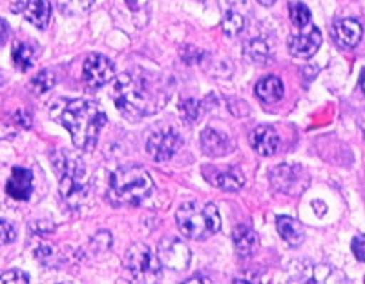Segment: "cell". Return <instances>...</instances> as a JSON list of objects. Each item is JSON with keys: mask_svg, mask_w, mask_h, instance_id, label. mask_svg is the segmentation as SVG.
Here are the masks:
<instances>
[{"mask_svg": "<svg viewBox=\"0 0 365 284\" xmlns=\"http://www.w3.org/2000/svg\"><path fill=\"white\" fill-rule=\"evenodd\" d=\"M110 97L123 115L139 120L161 112L170 100L172 91L163 78L143 70H130L113 78Z\"/></svg>", "mask_w": 365, "mask_h": 284, "instance_id": "1", "label": "cell"}, {"mask_svg": "<svg viewBox=\"0 0 365 284\" xmlns=\"http://www.w3.org/2000/svg\"><path fill=\"white\" fill-rule=\"evenodd\" d=\"M179 112H181L182 119H185L187 124L197 122L201 117V102H197L195 99L182 100L181 106H179Z\"/></svg>", "mask_w": 365, "mask_h": 284, "instance_id": "27", "label": "cell"}, {"mask_svg": "<svg viewBox=\"0 0 365 284\" xmlns=\"http://www.w3.org/2000/svg\"><path fill=\"white\" fill-rule=\"evenodd\" d=\"M175 221L182 235L194 241L208 239L221 228L220 211L212 202H205V204L197 201L182 202L175 214Z\"/></svg>", "mask_w": 365, "mask_h": 284, "instance_id": "5", "label": "cell"}, {"mask_svg": "<svg viewBox=\"0 0 365 284\" xmlns=\"http://www.w3.org/2000/svg\"><path fill=\"white\" fill-rule=\"evenodd\" d=\"M353 253L358 261L365 263V235H356L353 239Z\"/></svg>", "mask_w": 365, "mask_h": 284, "instance_id": "33", "label": "cell"}, {"mask_svg": "<svg viewBox=\"0 0 365 284\" xmlns=\"http://www.w3.org/2000/svg\"><path fill=\"white\" fill-rule=\"evenodd\" d=\"M2 84H4V77L0 75V86H2Z\"/></svg>", "mask_w": 365, "mask_h": 284, "instance_id": "40", "label": "cell"}, {"mask_svg": "<svg viewBox=\"0 0 365 284\" xmlns=\"http://www.w3.org/2000/svg\"><path fill=\"white\" fill-rule=\"evenodd\" d=\"M34 191V173L26 168H13L6 184V194L15 201H28Z\"/></svg>", "mask_w": 365, "mask_h": 284, "instance_id": "13", "label": "cell"}, {"mask_svg": "<svg viewBox=\"0 0 365 284\" xmlns=\"http://www.w3.org/2000/svg\"><path fill=\"white\" fill-rule=\"evenodd\" d=\"M17 122L21 124V126H24V128H29V126H31V117H29V113H26V112H19Z\"/></svg>", "mask_w": 365, "mask_h": 284, "instance_id": "35", "label": "cell"}, {"mask_svg": "<svg viewBox=\"0 0 365 284\" xmlns=\"http://www.w3.org/2000/svg\"><path fill=\"white\" fill-rule=\"evenodd\" d=\"M148 2L150 0H115L117 11L133 22L135 28H141L148 22Z\"/></svg>", "mask_w": 365, "mask_h": 284, "instance_id": "18", "label": "cell"}, {"mask_svg": "<svg viewBox=\"0 0 365 284\" xmlns=\"http://www.w3.org/2000/svg\"><path fill=\"white\" fill-rule=\"evenodd\" d=\"M8 31H9V28H8V24H6V21L4 19H0V44L6 41V37H8Z\"/></svg>", "mask_w": 365, "mask_h": 284, "instance_id": "36", "label": "cell"}, {"mask_svg": "<svg viewBox=\"0 0 365 284\" xmlns=\"http://www.w3.org/2000/svg\"><path fill=\"white\" fill-rule=\"evenodd\" d=\"M256 95L257 99L263 100L267 104H274L283 99V93H285V88H283L282 78L276 77V75H270V77L262 78L259 83L256 84Z\"/></svg>", "mask_w": 365, "mask_h": 284, "instance_id": "20", "label": "cell"}, {"mask_svg": "<svg viewBox=\"0 0 365 284\" xmlns=\"http://www.w3.org/2000/svg\"><path fill=\"white\" fill-rule=\"evenodd\" d=\"M299 173H302V169L296 168V166L282 164L270 172V182H272L274 189H278L282 194L292 195L294 188L299 184Z\"/></svg>", "mask_w": 365, "mask_h": 284, "instance_id": "17", "label": "cell"}, {"mask_svg": "<svg viewBox=\"0 0 365 284\" xmlns=\"http://www.w3.org/2000/svg\"><path fill=\"white\" fill-rule=\"evenodd\" d=\"M360 90L365 93V68H364V71H361V75H360Z\"/></svg>", "mask_w": 365, "mask_h": 284, "instance_id": "38", "label": "cell"}, {"mask_svg": "<svg viewBox=\"0 0 365 284\" xmlns=\"http://www.w3.org/2000/svg\"><path fill=\"white\" fill-rule=\"evenodd\" d=\"M276 228H278L282 239L285 241L289 246H299L305 239V231H303L302 224L292 217H287V215H279L276 219Z\"/></svg>", "mask_w": 365, "mask_h": 284, "instance_id": "21", "label": "cell"}, {"mask_svg": "<svg viewBox=\"0 0 365 284\" xmlns=\"http://www.w3.org/2000/svg\"><path fill=\"white\" fill-rule=\"evenodd\" d=\"M289 13H291L292 24L298 29L307 28V26L311 24V9L305 4H302V2H292V4L289 6Z\"/></svg>", "mask_w": 365, "mask_h": 284, "instance_id": "26", "label": "cell"}, {"mask_svg": "<svg viewBox=\"0 0 365 284\" xmlns=\"http://www.w3.org/2000/svg\"><path fill=\"white\" fill-rule=\"evenodd\" d=\"M31 86H34L35 93H38V95L48 93V91L55 86V75L51 73L50 70L41 71L37 77H34V80H31Z\"/></svg>", "mask_w": 365, "mask_h": 284, "instance_id": "28", "label": "cell"}, {"mask_svg": "<svg viewBox=\"0 0 365 284\" xmlns=\"http://www.w3.org/2000/svg\"><path fill=\"white\" fill-rule=\"evenodd\" d=\"M232 241L234 246H236L237 256L240 257H249L252 256V251L257 246V235L252 228L245 226V224H240V226L234 228L232 231Z\"/></svg>", "mask_w": 365, "mask_h": 284, "instance_id": "22", "label": "cell"}, {"mask_svg": "<svg viewBox=\"0 0 365 284\" xmlns=\"http://www.w3.org/2000/svg\"><path fill=\"white\" fill-rule=\"evenodd\" d=\"M245 57L254 64H265L270 57V48L262 38H254L245 46Z\"/></svg>", "mask_w": 365, "mask_h": 284, "instance_id": "24", "label": "cell"}, {"mask_svg": "<svg viewBox=\"0 0 365 284\" xmlns=\"http://www.w3.org/2000/svg\"><path fill=\"white\" fill-rule=\"evenodd\" d=\"M158 257L161 264L172 272H182L190 264V250L178 237H165L159 243Z\"/></svg>", "mask_w": 365, "mask_h": 284, "instance_id": "8", "label": "cell"}, {"mask_svg": "<svg viewBox=\"0 0 365 284\" xmlns=\"http://www.w3.org/2000/svg\"><path fill=\"white\" fill-rule=\"evenodd\" d=\"M181 57L182 61L187 62V64H195V62H200L201 57H203V51L194 48V46H185L181 50Z\"/></svg>", "mask_w": 365, "mask_h": 284, "instance_id": "32", "label": "cell"}, {"mask_svg": "<svg viewBox=\"0 0 365 284\" xmlns=\"http://www.w3.org/2000/svg\"><path fill=\"white\" fill-rule=\"evenodd\" d=\"M203 173L210 184H214L220 189H225V191H237V189H241V186L245 184V177H243V173L236 166H230L227 169L212 168V173L203 169Z\"/></svg>", "mask_w": 365, "mask_h": 284, "instance_id": "16", "label": "cell"}, {"mask_svg": "<svg viewBox=\"0 0 365 284\" xmlns=\"http://www.w3.org/2000/svg\"><path fill=\"white\" fill-rule=\"evenodd\" d=\"M24 17L35 28L46 29L51 21V2L50 0H29L24 8Z\"/></svg>", "mask_w": 365, "mask_h": 284, "instance_id": "19", "label": "cell"}, {"mask_svg": "<svg viewBox=\"0 0 365 284\" xmlns=\"http://www.w3.org/2000/svg\"><path fill=\"white\" fill-rule=\"evenodd\" d=\"M96 0H57V6L63 15L68 17H79L83 13L90 11Z\"/></svg>", "mask_w": 365, "mask_h": 284, "instance_id": "25", "label": "cell"}, {"mask_svg": "<svg viewBox=\"0 0 365 284\" xmlns=\"http://www.w3.org/2000/svg\"><path fill=\"white\" fill-rule=\"evenodd\" d=\"M201 148L208 157H223L234 149V142L230 137L214 128H207L201 133Z\"/></svg>", "mask_w": 365, "mask_h": 284, "instance_id": "15", "label": "cell"}, {"mask_svg": "<svg viewBox=\"0 0 365 284\" xmlns=\"http://www.w3.org/2000/svg\"><path fill=\"white\" fill-rule=\"evenodd\" d=\"M257 2H259V4H263V6H272L276 0H257Z\"/></svg>", "mask_w": 365, "mask_h": 284, "instance_id": "39", "label": "cell"}, {"mask_svg": "<svg viewBox=\"0 0 365 284\" xmlns=\"http://www.w3.org/2000/svg\"><path fill=\"white\" fill-rule=\"evenodd\" d=\"M123 266L135 283H158L161 279L163 264L158 253L143 243H135L126 250Z\"/></svg>", "mask_w": 365, "mask_h": 284, "instance_id": "6", "label": "cell"}, {"mask_svg": "<svg viewBox=\"0 0 365 284\" xmlns=\"http://www.w3.org/2000/svg\"><path fill=\"white\" fill-rule=\"evenodd\" d=\"M28 284L29 275L22 273L21 270H9V272L0 275V284Z\"/></svg>", "mask_w": 365, "mask_h": 284, "instance_id": "29", "label": "cell"}, {"mask_svg": "<svg viewBox=\"0 0 365 284\" xmlns=\"http://www.w3.org/2000/svg\"><path fill=\"white\" fill-rule=\"evenodd\" d=\"M221 28L227 37H237L247 26V0H223Z\"/></svg>", "mask_w": 365, "mask_h": 284, "instance_id": "10", "label": "cell"}, {"mask_svg": "<svg viewBox=\"0 0 365 284\" xmlns=\"http://www.w3.org/2000/svg\"><path fill=\"white\" fill-rule=\"evenodd\" d=\"M322 31L316 26H309V29H299V33L289 37V51L292 57L311 58L322 46Z\"/></svg>", "mask_w": 365, "mask_h": 284, "instance_id": "11", "label": "cell"}, {"mask_svg": "<svg viewBox=\"0 0 365 284\" xmlns=\"http://www.w3.org/2000/svg\"><path fill=\"white\" fill-rule=\"evenodd\" d=\"M91 244L96 246L97 251L110 250V248H112V233H108V231H99L97 235H93Z\"/></svg>", "mask_w": 365, "mask_h": 284, "instance_id": "30", "label": "cell"}, {"mask_svg": "<svg viewBox=\"0 0 365 284\" xmlns=\"http://www.w3.org/2000/svg\"><path fill=\"white\" fill-rule=\"evenodd\" d=\"M364 28L354 19H338L332 24V37L340 48H354L360 44Z\"/></svg>", "mask_w": 365, "mask_h": 284, "instance_id": "12", "label": "cell"}, {"mask_svg": "<svg viewBox=\"0 0 365 284\" xmlns=\"http://www.w3.org/2000/svg\"><path fill=\"white\" fill-rule=\"evenodd\" d=\"M53 256V248L51 246H41L38 250H35V257L41 261H46V257Z\"/></svg>", "mask_w": 365, "mask_h": 284, "instance_id": "34", "label": "cell"}, {"mask_svg": "<svg viewBox=\"0 0 365 284\" xmlns=\"http://www.w3.org/2000/svg\"><path fill=\"white\" fill-rule=\"evenodd\" d=\"M185 283H210V280L207 279V277H192V279H188V280H185Z\"/></svg>", "mask_w": 365, "mask_h": 284, "instance_id": "37", "label": "cell"}, {"mask_svg": "<svg viewBox=\"0 0 365 284\" xmlns=\"http://www.w3.org/2000/svg\"><path fill=\"white\" fill-rule=\"evenodd\" d=\"M181 144L182 139L178 130L172 126H159L150 133L148 140H146V152L154 161L166 162L178 153Z\"/></svg>", "mask_w": 365, "mask_h": 284, "instance_id": "7", "label": "cell"}, {"mask_svg": "<svg viewBox=\"0 0 365 284\" xmlns=\"http://www.w3.org/2000/svg\"><path fill=\"white\" fill-rule=\"evenodd\" d=\"M250 146L262 157H270L278 152L279 135L270 126H256L250 132Z\"/></svg>", "mask_w": 365, "mask_h": 284, "instance_id": "14", "label": "cell"}, {"mask_svg": "<svg viewBox=\"0 0 365 284\" xmlns=\"http://www.w3.org/2000/svg\"><path fill=\"white\" fill-rule=\"evenodd\" d=\"M154 191V181L145 168L126 164L112 172L108 179V199L115 206H137Z\"/></svg>", "mask_w": 365, "mask_h": 284, "instance_id": "3", "label": "cell"}, {"mask_svg": "<svg viewBox=\"0 0 365 284\" xmlns=\"http://www.w3.org/2000/svg\"><path fill=\"white\" fill-rule=\"evenodd\" d=\"M55 172L58 173V189L61 199L71 210H79L88 197V172L81 157L66 149H57L51 155Z\"/></svg>", "mask_w": 365, "mask_h": 284, "instance_id": "4", "label": "cell"}, {"mask_svg": "<svg viewBox=\"0 0 365 284\" xmlns=\"http://www.w3.org/2000/svg\"><path fill=\"white\" fill-rule=\"evenodd\" d=\"M11 58L15 68L21 71H28L35 64V50L34 46L26 44V42H15L11 50Z\"/></svg>", "mask_w": 365, "mask_h": 284, "instance_id": "23", "label": "cell"}, {"mask_svg": "<svg viewBox=\"0 0 365 284\" xmlns=\"http://www.w3.org/2000/svg\"><path fill=\"white\" fill-rule=\"evenodd\" d=\"M51 113L70 132L75 148L83 152L96 148L101 130L106 124V113L99 104L88 99L58 100Z\"/></svg>", "mask_w": 365, "mask_h": 284, "instance_id": "2", "label": "cell"}, {"mask_svg": "<svg viewBox=\"0 0 365 284\" xmlns=\"http://www.w3.org/2000/svg\"><path fill=\"white\" fill-rule=\"evenodd\" d=\"M13 241H15V228L8 221L0 219V246L13 243Z\"/></svg>", "mask_w": 365, "mask_h": 284, "instance_id": "31", "label": "cell"}, {"mask_svg": "<svg viewBox=\"0 0 365 284\" xmlns=\"http://www.w3.org/2000/svg\"><path fill=\"white\" fill-rule=\"evenodd\" d=\"M115 78V66L108 57L93 53L83 64V80L90 88H103Z\"/></svg>", "mask_w": 365, "mask_h": 284, "instance_id": "9", "label": "cell"}]
</instances>
